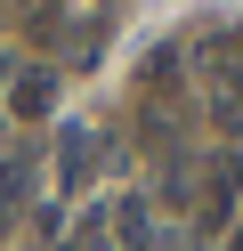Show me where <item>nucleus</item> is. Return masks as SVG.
I'll return each instance as SVG.
<instances>
[{"mask_svg": "<svg viewBox=\"0 0 243 251\" xmlns=\"http://www.w3.org/2000/svg\"><path fill=\"white\" fill-rule=\"evenodd\" d=\"M57 170H65V186H89V130L81 122L57 130Z\"/></svg>", "mask_w": 243, "mask_h": 251, "instance_id": "4", "label": "nucleus"}, {"mask_svg": "<svg viewBox=\"0 0 243 251\" xmlns=\"http://www.w3.org/2000/svg\"><path fill=\"white\" fill-rule=\"evenodd\" d=\"M57 251H65V243H57Z\"/></svg>", "mask_w": 243, "mask_h": 251, "instance_id": "6", "label": "nucleus"}, {"mask_svg": "<svg viewBox=\"0 0 243 251\" xmlns=\"http://www.w3.org/2000/svg\"><path fill=\"white\" fill-rule=\"evenodd\" d=\"M227 251H243V235H235V243H227Z\"/></svg>", "mask_w": 243, "mask_h": 251, "instance_id": "5", "label": "nucleus"}, {"mask_svg": "<svg viewBox=\"0 0 243 251\" xmlns=\"http://www.w3.org/2000/svg\"><path fill=\"white\" fill-rule=\"evenodd\" d=\"M49 105H57V73H49V65H25L8 81V122H41Z\"/></svg>", "mask_w": 243, "mask_h": 251, "instance_id": "2", "label": "nucleus"}, {"mask_svg": "<svg viewBox=\"0 0 243 251\" xmlns=\"http://www.w3.org/2000/svg\"><path fill=\"white\" fill-rule=\"evenodd\" d=\"M32 186H41V154H32V146H16L8 162H0V235L16 227V211L32 202Z\"/></svg>", "mask_w": 243, "mask_h": 251, "instance_id": "1", "label": "nucleus"}, {"mask_svg": "<svg viewBox=\"0 0 243 251\" xmlns=\"http://www.w3.org/2000/svg\"><path fill=\"white\" fill-rule=\"evenodd\" d=\"M113 251H154V202H146V195L113 202Z\"/></svg>", "mask_w": 243, "mask_h": 251, "instance_id": "3", "label": "nucleus"}]
</instances>
